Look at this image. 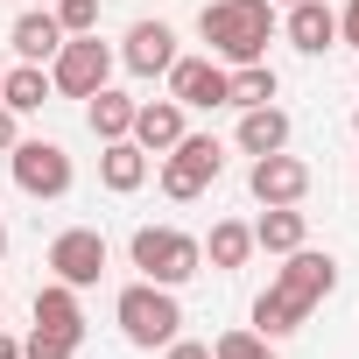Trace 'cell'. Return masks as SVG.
Here are the masks:
<instances>
[{
    "mask_svg": "<svg viewBox=\"0 0 359 359\" xmlns=\"http://www.w3.org/2000/svg\"><path fill=\"white\" fill-rule=\"evenodd\" d=\"M0 254H8V219H0Z\"/></svg>",
    "mask_w": 359,
    "mask_h": 359,
    "instance_id": "obj_30",
    "label": "cell"
},
{
    "mask_svg": "<svg viewBox=\"0 0 359 359\" xmlns=\"http://www.w3.org/2000/svg\"><path fill=\"white\" fill-rule=\"evenodd\" d=\"M212 359H275V338H261V331H219Z\"/></svg>",
    "mask_w": 359,
    "mask_h": 359,
    "instance_id": "obj_23",
    "label": "cell"
},
{
    "mask_svg": "<svg viewBox=\"0 0 359 359\" xmlns=\"http://www.w3.org/2000/svg\"><path fill=\"white\" fill-rule=\"evenodd\" d=\"M162 78H169V99L184 106V113H212V106H226V64H219V57H176Z\"/></svg>",
    "mask_w": 359,
    "mask_h": 359,
    "instance_id": "obj_10",
    "label": "cell"
},
{
    "mask_svg": "<svg viewBox=\"0 0 359 359\" xmlns=\"http://www.w3.org/2000/svg\"><path fill=\"white\" fill-rule=\"evenodd\" d=\"M50 275L71 282V289H92V282L106 275V233H99V226L57 233V240H50Z\"/></svg>",
    "mask_w": 359,
    "mask_h": 359,
    "instance_id": "obj_8",
    "label": "cell"
},
{
    "mask_svg": "<svg viewBox=\"0 0 359 359\" xmlns=\"http://www.w3.org/2000/svg\"><path fill=\"white\" fill-rule=\"evenodd\" d=\"M113 324H120L127 345L162 352L176 331H184V303H176V289H162V282H127L113 296Z\"/></svg>",
    "mask_w": 359,
    "mask_h": 359,
    "instance_id": "obj_3",
    "label": "cell"
},
{
    "mask_svg": "<svg viewBox=\"0 0 359 359\" xmlns=\"http://www.w3.org/2000/svg\"><path fill=\"white\" fill-rule=\"evenodd\" d=\"M22 359H78V338H57V331H29V338H22Z\"/></svg>",
    "mask_w": 359,
    "mask_h": 359,
    "instance_id": "obj_25",
    "label": "cell"
},
{
    "mask_svg": "<svg viewBox=\"0 0 359 359\" xmlns=\"http://www.w3.org/2000/svg\"><path fill=\"white\" fill-rule=\"evenodd\" d=\"M219 169H226V148H219L212 134H184V141L162 155V198H176V205L205 198V191L219 184Z\"/></svg>",
    "mask_w": 359,
    "mask_h": 359,
    "instance_id": "obj_5",
    "label": "cell"
},
{
    "mask_svg": "<svg viewBox=\"0 0 359 359\" xmlns=\"http://www.w3.org/2000/svg\"><path fill=\"white\" fill-rule=\"evenodd\" d=\"M331 289H338V261L317 254V247L303 240L296 254H282L275 282L261 289V303H254V331H261V338H289V331H303L310 310H317Z\"/></svg>",
    "mask_w": 359,
    "mask_h": 359,
    "instance_id": "obj_1",
    "label": "cell"
},
{
    "mask_svg": "<svg viewBox=\"0 0 359 359\" xmlns=\"http://www.w3.org/2000/svg\"><path fill=\"white\" fill-rule=\"evenodd\" d=\"M134 106H141V99H127V92L99 85V92L85 99V120H92V134H99V141H127V134H134Z\"/></svg>",
    "mask_w": 359,
    "mask_h": 359,
    "instance_id": "obj_18",
    "label": "cell"
},
{
    "mask_svg": "<svg viewBox=\"0 0 359 359\" xmlns=\"http://www.w3.org/2000/svg\"><path fill=\"white\" fill-rule=\"evenodd\" d=\"M148 169H155V162H148L141 141H106V148H99V184H106L113 198H134V191L148 184Z\"/></svg>",
    "mask_w": 359,
    "mask_h": 359,
    "instance_id": "obj_13",
    "label": "cell"
},
{
    "mask_svg": "<svg viewBox=\"0 0 359 359\" xmlns=\"http://www.w3.org/2000/svg\"><path fill=\"white\" fill-rule=\"evenodd\" d=\"M282 36H289L303 57H324V50L338 43V15L324 8V0H296V8L282 15Z\"/></svg>",
    "mask_w": 359,
    "mask_h": 359,
    "instance_id": "obj_14",
    "label": "cell"
},
{
    "mask_svg": "<svg viewBox=\"0 0 359 359\" xmlns=\"http://www.w3.org/2000/svg\"><path fill=\"white\" fill-rule=\"evenodd\" d=\"M240 148H247V155L289 148V113H282V106H247V113H240Z\"/></svg>",
    "mask_w": 359,
    "mask_h": 359,
    "instance_id": "obj_21",
    "label": "cell"
},
{
    "mask_svg": "<svg viewBox=\"0 0 359 359\" xmlns=\"http://www.w3.org/2000/svg\"><path fill=\"white\" fill-rule=\"evenodd\" d=\"M338 43L359 50V0H345V15H338Z\"/></svg>",
    "mask_w": 359,
    "mask_h": 359,
    "instance_id": "obj_27",
    "label": "cell"
},
{
    "mask_svg": "<svg viewBox=\"0 0 359 359\" xmlns=\"http://www.w3.org/2000/svg\"><path fill=\"white\" fill-rule=\"evenodd\" d=\"M275 92H282V78L268 71V57L226 71V106H240V113H247V106H275Z\"/></svg>",
    "mask_w": 359,
    "mask_h": 359,
    "instance_id": "obj_20",
    "label": "cell"
},
{
    "mask_svg": "<svg viewBox=\"0 0 359 359\" xmlns=\"http://www.w3.org/2000/svg\"><path fill=\"white\" fill-rule=\"evenodd\" d=\"M184 134H191V127H184V106H176V99H141V106H134V134H127V141H141L148 155H169Z\"/></svg>",
    "mask_w": 359,
    "mask_h": 359,
    "instance_id": "obj_12",
    "label": "cell"
},
{
    "mask_svg": "<svg viewBox=\"0 0 359 359\" xmlns=\"http://www.w3.org/2000/svg\"><path fill=\"white\" fill-rule=\"evenodd\" d=\"M303 240H310V219H303L296 205H268V212L254 219V247H261V254H296Z\"/></svg>",
    "mask_w": 359,
    "mask_h": 359,
    "instance_id": "obj_17",
    "label": "cell"
},
{
    "mask_svg": "<svg viewBox=\"0 0 359 359\" xmlns=\"http://www.w3.org/2000/svg\"><path fill=\"white\" fill-rule=\"evenodd\" d=\"M15 120H22V113H8V106H0V155H8V148L22 141V127H15Z\"/></svg>",
    "mask_w": 359,
    "mask_h": 359,
    "instance_id": "obj_28",
    "label": "cell"
},
{
    "mask_svg": "<svg viewBox=\"0 0 359 359\" xmlns=\"http://www.w3.org/2000/svg\"><path fill=\"white\" fill-rule=\"evenodd\" d=\"M127 261L141 268V282H162V289H184L191 275H205V247L176 226H141L127 240Z\"/></svg>",
    "mask_w": 359,
    "mask_h": 359,
    "instance_id": "obj_4",
    "label": "cell"
},
{
    "mask_svg": "<svg viewBox=\"0 0 359 359\" xmlns=\"http://www.w3.org/2000/svg\"><path fill=\"white\" fill-rule=\"evenodd\" d=\"M0 85H8V71H0Z\"/></svg>",
    "mask_w": 359,
    "mask_h": 359,
    "instance_id": "obj_33",
    "label": "cell"
},
{
    "mask_svg": "<svg viewBox=\"0 0 359 359\" xmlns=\"http://www.w3.org/2000/svg\"><path fill=\"white\" fill-rule=\"evenodd\" d=\"M198 247H205V261H212L219 275H233V268L254 261V226H247V219H219L212 240H198Z\"/></svg>",
    "mask_w": 359,
    "mask_h": 359,
    "instance_id": "obj_19",
    "label": "cell"
},
{
    "mask_svg": "<svg viewBox=\"0 0 359 359\" xmlns=\"http://www.w3.org/2000/svg\"><path fill=\"white\" fill-rule=\"evenodd\" d=\"M120 64H127L134 78H162V71L176 64V29H169V22H134L127 43H120Z\"/></svg>",
    "mask_w": 359,
    "mask_h": 359,
    "instance_id": "obj_11",
    "label": "cell"
},
{
    "mask_svg": "<svg viewBox=\"0 0 359 359\" xmlns=\"http://www.w3.org/2000/svg\"><path fill=\"white\" fill-rule=\"evenodd\" d=\"M8 169H15V191L22 198H71V184H78L64 141H15L8 148Z\"/></svg>",
    "mask_w": 359,
    "mask_h": 359,
    "instance_id": "obj_6",
    "label": "cell"
},
{
    "mask_svg": "<svg viewBox=\"0 0 359 359\" xmlns=\"http://www.w3.org/2000/svg\"><path fill=\"white\" fill-rule=\"evenodd\" d=\"M36 331H57V338H78L85 345V303L71 282H43L36 289Z\"/></svg>",
    "mask_w": 359,
    "mask_h": 359,
    "instance_id": "obj_15",
    "label": "cell"
},
{
    "mask_svg": "<svg viewBox=\"0 0 359 359\" xmlns=\"http://www.w3.org/2000/svg\"><path fill=\"white\" fill-rule=\"evenodd\" d=\"M275 8H296V0H275Z\"/></svg>",
    "mask_w": 359,
    "mask_h": 359,
    "instance_id": "obj_31",
    "label": "cell"
},
{
    "mask_svg": "<svg viewBox=\"0 0 359 359\" xmlns=\"http://www.w3.org/2000/svg\"><path fill=\"white\" fill-rule=\"evenodd\" d=\"M0 106H8V113H43L50 106V71L43 64H15L8 85H0Z\"/></svg>",
    "mask_w": 359,
    "mask_h": 359,
    "instance_id": "obj_22",
    "label": "cell"
},
{
    "mask_svg": "<svg viewBox=\"0 0 359 359\" xmlns=\"http://www.w3.org/2000/svg\"><path fill=\"white\" fill-rule=\"evenodd\" d=\"M8 43H15V57H22V64H50V57L64 50V22H57L50 8H29V15L8 29Z\"/></svg>",
    "mask_w": 359,
    "mask_h": 359,
    "instance_id": "obj_16",
    "label": "cell"
},
{
    "mask_svg": "<svg viewBox=\"0 0 359 359\" xmlns=\"http://www.w3.org/2000/svg\"><path fill=\"white\" fill-rule=\"evenodd\" d=\"M36 8H50V0H36Z\"/></svg>",
    "mask_w": 359,
    "mask_h": 359,
    "instance_id": "obj_34",
    "label": "cell"
},
{
    "mask_svg": "<svg viewBox=\"0 0 359 359\" xmlns=\"http://www.w3.org/2000/svg\"><path fill=\"white\" fill-rule=\"evenodd\" d=\"M352 134H359V113H352Z\"/></svg>",
    "mask_w": 359,
    "mask_h": 359,
    "instance_id": "obj_32",
    "label": "cell"
},
{
    "mask_svg": "<svg viewBox=\"0 0 359 359\" xmlns=\"http://www.w3.org/2000/svg\"><path fill=\"white\" fill-rule=\"evenodd\" d=\"M0 359H22V338H8V331H0Z\"/></svg>",
    "mask_w": 359,
    "mask_h": 359,
    "instance_id": "obj_29",
    "label": "cell"
},
{
    "mask_svg": "<svg viewBox=\"0 0 359 359\" xmlns=\"http://www.w3.org/2000/svg\"><path fill=\"white\" fill-rule=\"evenodd\" d=\"M162 359H212V345H205V338H184V331H176V338L162 345Z\"/></svg>",
    "mask_w": 359,
    "mask_h": 359,
    "instance_id": "obj_26",
    "label": "cell"
},
{
    "mask_svg": "<svg viewBox=\"0 0 359 359\" xmlns=\"http://www.w3.org/2000/svg\"><path fill=\"white\" fill-rule=\"evenodd\" d=\"M50 15L64 22V36H92L99 29V0H50Z\"/></svg>",
    "mask_w": 359,
    "mask_h": 359,
    "instance_id": "obj_24",
    "label": "cell"
},
{
    "mask_svg": "<svg viewBox=\"0 0 359 359\" xmlns=\"http://www.w3.org/2000/svg\"><path fill=\"white\" fill-rule=\"evenodd\" d=\"M106 78H113V50L99 43V29L92 36H64V50L50 57V92H64V99H92Z\"/></svg>",
    "mask_w": 359,
    "mask_h": 359,
    "instance_id": "obj_7",
    "label": "cell"
},
{
    "mask_svg": "<svg viewBox=\"0 0 359 359\" xmlns=\"http://www.w3.org/2000/svg\"><path fill=\"white\" fill-rule=\"evenodd\" d=\"M275 0H212V8L198 15V36H205V50L233 71V64H261L268 57V43H275Z\"/></svg>",
    "mask_w": 359,
    "mask_h": 359,
    "instance_id": "obj_2",
    "label": "cell"
},
{
    "mask_svg": "<svg viewBox=\"0 0 359 359\" xmlns=\"http://www.w3.org/2000/svg\"><path fill=\"white\" fill-rule=\"evenodd\" d=\"M247 191H254L261 205H303V198H310V162H303V155H289V148H275V155H254V169H247Z\"/></svg>",
    "mask_w": 359,
    "mask_h": 359,
    "instance_id": "obj_9",
    "label": "cell"
}]
</instances>
